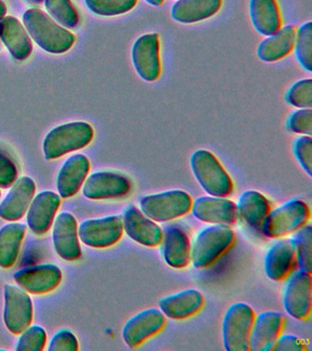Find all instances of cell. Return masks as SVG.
I'll return each instance as SVG.
<instances>
[{
	"label": "cell",
	"instance_id": "2",
	"mask_svg": "<svg viewBox=\"0 0 312 351\" xmlns=\"http://www.w3.org/2000/svg\"><path fill=\"white\" fill-rule=\"evenodd\" d=\"M235 241L231 226L209 224L202 228L191 241V265L200 270L211 267L232 248Z\"/></svg>",
	"mask_w": 312,
	"mask_h": 351
},
{
	"label": "cell",
	"instance_id": "24",
	"mask_svg": "<svg viewBox=\"0 0 312 351\" xmlns=\"http://www.w3.org/2000/svg\"><path fill=\"white\" fill-rule=\"evenodd\" d=\"M90 161L83 154L69 156L62 164L56 178V188L61 197L69 199L77 194L88 176Z\"/></svg>",
	"mask_w": 312,
	"mask_h": 351
},
{
	"label": "cell",
	"instance_id": "6",
	"mask_svg": "<svg viewBox=\"0 0 312 351\" xmlns=\"http://www.w3.org/2000/svg\"><path fill=\"white\" fill-rule=\"evenodd\" d=\"M94 138V129L86 122H72L57 126L43 140V149L47 160L87 147Z\"/></svg>",
	"mask_w": 312,
	"mask_h": 351
},
{
	"label": "cell",
	"instance_id": "37",
	"mask_svg": "<svg viewBox=\"0 0 312 351\" xmlns=\"http://www.w3.org/2000/svg\"><path fill=\"white\" fill-rule=\"evenodd\" d=\"M287 131L291 133L309 136L312 134V110L305 108L292 112L287 120Z\"/></svg>",
	"mask_w": 312,
	"mask_h": 351
},
{
	"label": "cell",
	"instance_id": "14",
	"mask_svg": "<svg viewBox=\"0 0 312 351\" xmlns=\"http://www.w3.org/2000/svg\"><path fill=\"white\" fill-rule=\"evenodd\" d=\"M121 218L123 230L131 240L149 248L160 246L163 240V228L145 215L139 208L128 205L123 211Z\"/></svg>",
	"mask_w": 312,
	"mask_h": 351
},
{
	"label": "cell",
	"instance_id": "4",
	"mask_svg": "<svg viewBox=\"0 0 312 351\" xmlns=\"http://www.w3.org/2000/svg\"><path fill=\"white\" fill-rule=\"evenodd\" d=\"M311 218L308 203L295 197L273 210L271 208L263 221L260 232L268 239L285 238L308 224Z\"/></svg>",
	"mask_w": 312,
	"mask_h": 351
},
{
	"label": "cell",
	"instance_id": "23",
	"mask_svg": "<svg viewBox=\"0 0 312 351\" xmlns=\"http://www.w3.org/2000/svg\"><path fill=\"white\" fill-rule=\"evenodd\" d=\"M158 308L166 317L173 320H186L202 311L205 304L204 293L188 288L164 296L158 302Z\"/></svg>",
	"mask_w": 312,
	"mask_h": 351
},
{
	"label": "cell",
	"instance_id": "38",
	"mask_svg": "<svg viewBox=\"0 0 312 351\" xmlns=\"http://www.w3.org/2000/svg\"><path fill=\"white\" fill-rule=\"evenodd\" d=\"M293 154L309 177L312 176V138L309 136L297 137L292 145Z\"/></svg>",
	"mask_w": 312,
	"mask_h": 351
},
{
	"label": "cell",
	"instance_id": "42",
	"mask_svg": "<svg viewBox=\"0 0 312 351\" xmlns=\"http://www.w3.org/2000/svg\"><path fill=\"white\" fill-rule=\"evenodd\" d=\"M7 14V5L5 4L3 0H0V21L6 16Z\"/></svg>",
	"mask_w": 312,
	"mask_h": 351
},
{
	"label": "cell",
	"instance_id": "40",
	"mask_svg": "<svg viewBox=\"0 0 312 351\" xmlns=\"http://www.w3.org/2000/svg\"><path fill=\"white\" fill-rule=\"evenodd\" d=\"M18 180V169L14 160L0 150V188H10Z\"/></svg>",
	"mask_w": 312,
	"mask_h": 351
},
{
	"label": "cell",
	"instance_id": "27",
	"mask_svg": "<svg viewBox=\"0 0 312 351\" xmlns=\"http://www.w3.org/2000/svg\"><path fill=\"white\" fill-rule=\"evenodd\" d=\"M297 29L294 25H287L267 36L257 47L259 59L265 62H274L287 57L294 49Z\"/></svg>",
	"mask_w": 312,
	"mask_h": 351
},
{
	"label": "cell",
	"instance_id": "22",
	"mask_svg": "<svg viewBox=\"0 0 312 351\" xmlns=\"http://www.w3.org/2000/svg\"><path fill=\"white\" fill-rule=\"evenodd\" d=\"M6 197L0 202V218L7 221H17L26 215L36 192V184L27 176L18 178Z\"/></svg>",
	"mask_w": 312,
	"mask_h": 351
},
{
	"label": "cell",
	"instance_id": "28",
	"mask_svg": "<svg viewBox=\"0 0 312 351\" xmlns=\"http://www.w3.org/2000/svg\"><path fill=\"white\" fill-rule=\"evenodd\" d=\"M223 0H177L171 18L180 24H193L212 18L220 11Z\"/></svg>",
	"mask_w": 312,
	"mask_h": 351
},
{
	"label": "cell",
	"instance_id": "8",
	"mask_svg": "<svg viewBox=\"0 0 312 351\" xmlns=\"http://www.w3.org/2000/svg\"><path fill=\"white\" fill-rule=\"evenodd\" d=\"M285 312L296 320L306 322L311 317L312 276L298 269L286 280L282 290Z\"/></svg>",
	"mask_w": 312,
	"mask_h": 351
},
{
	"label": "cell",
	"instance_id": "44",
	"mask_svg": "<svg viewBox=\"0 0 312 351\" xmlns=\"http://www.w3.org/2000/svg\"><path fill=\"white\" fill-rule=\"evenodd\" d=\"M29 3H31V4L34 5H40L42 4L45 0H27Z\"/></svg>",
	"mask_w": 312,
	"mask_h": 351
},
{
	"label": "cell",
	"instance_id": "13",
	"mask_svg": "<svg viewBox=\"0 0 312 351\" xmlns=\"http://www.w3.org/2000/svg\"><path fill=\"white\" fill-rule=\"evenodd\" d=\"M131 59L136 73L143 81H157L161 74L160 35L149 33L136 38L131 51Z\"/></svg>",
	"mask_w": 312,
	"mask_h": 351
},
{
	"label": "cell",
	"instance_id": "29",
	"mask_svg": "<svg viewBox=\"0 0 312 351\" xmlns=\"http://www.w3.org/2000/svg\"><path fill=\"white\" fill-rule=\"evenodd\" d=\"M249 14L252 24L263 36H270L282 27L280 8L276 0H250Z\"/></svg>",
	"mask_w": 312,
	"mask_h": 351
},
{
	"label": "cell",
	"instance_id": "10",
	"mask_svg": "<svg viewBox=\"0 0 312 351\" xmlns=\"http://www.w3.org/2000/svg\"><path fill=\"white\" fill-rule=\"evenodd\" d=\"M167 317L160 308H147L136 313L125 323L122 339L128 348L135 350L163 331Z\"/></svg>",
	"mask_w": 312,
	"mask_h": 351
},
{
	"label": "cell",
	"instance_id": "26",
	"mask_svg": "<svg viewBox=\"0 0 312 351\" xmlns=\"http://www.w3.org/2000/svg\"><path fill=\"white\" fill-rule=\"evenodd\" d=\"M235 205L238 219L251 229L260 232L263 221L271 210L270 200L261 192L249 189L241 193Z\"/></svg>",
	"mask_w": 312,
	"mask_h": 351
},
{
	"label": "cell",
	"instance_id": "36",
	"mask_svg": "<svg viewBox=\"0 0 312 351\" xmlns=\"http://www.w3.org/2000/svg\"><path fill=\"white\" fill-rule=\"evenodd\" d=\"M285 99L289 106L296 108H311L312 79H303L296 82L287 90Z\"/></svg>",
	"mask_w": 312,
	"mask_h": 351
},
{
	"label": "cell",
	"instance_id": "30",
	"mask_svg": "<svg viewBox=\"0 0 312 351\" xmlns=\"http://www.w3.org/2000/svg\"><path fill=\"white\" fill-rule=\"evenodd\" d=\"M27 227L20 222L10 221L0 228V267L12 268L20 254Z\"/></svg>",
	"mask_w": 312,
	"mask_h": 351
},
{
	"label": "cell",
	"instance_id": "9",
	"mask_svg": "<svg viewBox=\"0 0 312 351\" xmlns=\"http://www.w3.org/2000/svg\"><path fill=\"white\" fill-rule=\"evenodd\" d=\"M80 241L86 246L106 249L119 243L124 234L120 215L86 219L78 225Z\"/></svg>",
	"mask_w": 312,
	"mask_h": 351
},
{
	"label": "cell",
	"instance_id": "18",
	"mask_svg": "<svg viewBox=\"0 0 312 351\" xmlns=\"http://www.w3.org/2000/svg\"><path fill=\"white\" fill-rule=\"evenodd\" d=\"M297 255L291 238L278 239L265 252L264 271L271 281H285L297 270Z\"/></svg>",
	"mask_w": 312,
	"mask_h": 351
},
{
	"label": "cell",
	"instance_id": "35",
	"mask_svg": "<svg viewBox=\"0 0 312 351\" xmlns=\"http://www.w3.org/2000/svg\"><path fill=\"white\" fill-rule=\"evenodd\" d=\"M47 342V333L43 326H29L20 334L16 343L17 351H42Z\"/></svg>",
	"mask_w": 312,
	"mask_h": 351
},
{
	"label": "cell",
	"instance_id": "43",
	"mask_svg": "<svg viewBox=\"0 0 312 351\" xmlns=\"http://www.w3.org/2000/svg\"><path fill=\"white\" fill-rule=\"evenodd\" d=\"M145 1L149 3V5H154V7H160L165 2V0H145Z\"/></svg>",
	"mask_w": 312,
	"mask_h": 351
},
{
	"label": "cell",
	"instance_id": "16",
	"mask_svg": "<svg viewBox=\"0 0 312 351\" xmlns=\"http://www.w3.org/2000/svg\"><path fill=\"white\" fill-rule=\"evenodd\" d=\"M53 243L56 254L62 260L73 262L80 259L82 249L76 218L69 211H62L53 223Z\"/></svg>",
	"mask_w": 312,
	"mask_h": 351
},
{
	"label": "cell",
	"instance_id": "41",
	"mask_svg": "<svg viewBox=\"0 0 312 351\" xmlns=\"http://www.w3.org/2000/svg\"><path fill=\"white\" fill-rule=\"evenodd\" d=\"M273 350L275 351H306L308 348L300 337L293 334H283L276 340Z\"/></svg>",
	"mask_w": 312,
	"mask_h": 351
},
{
	"label": "cell",
	"instance_id": "12",
	"mask_svg": "<svg viewBox=\"0 0 312 351\" xmlns=\"http://www.w3.org/2000/svg\"><path fill=\"white\" fill-rule=\"evenodd\" d=\"M82 191L84 197L93 200L123 199L132 191V181L120 172H94L84 180Z\"/></svg>",
	"mask_w": 312,
	"mask_h": 351
},
{
	"label": "cell",
	"instance_id": "39",
	"mask_svg": "<svg viewBox=\"0 0 312 351\" xmlns=\"http://www.w3.org/2000/svg\"><path fill=\"white\" fill-rule=\"evenodd\" d=\"M77 337L70 329L62 328L53 335L49 343V351H77Z\"/></svg>",
	"mask_w": 312,
	"mask_h": 351
},
{
	"label": "cell",
	"instance_id": "32",
	"mask_svg": "<svg viewBox=\"0 0 312 351\" xmlns=\"http://www.w3.org/2000/svg\"><path fill=\"white\" fill-rule=\"evenodd\" d=\"M46 10L62 27L73 29L79 23V15L71 0H45Z\"/></svg>",
	"mask_w": 312,
	"mask_h": 351
},
{
	"label": "cell",
	"instance_id": "25",
	"mask_svg": "<svg viewBox=\"0 0 312 351\" xmlns=\"http://www.w3.org/2000/svg\"><path fill=\"white\" fill-rule=\"evenodd\" d=\"M0 38L15 60H25L32 53V43L29 33L18 19L5 16L0 21Z\"/></svg>",
	"mask_w": 312,
	"mask_h": 351
},
{
	"label": "cell",
	"instance_id": "21",
	"mask_svg": "<svg viewBox=\"0 0 312 351\" xmlns=\"http://www.w3.org/2000/svg\"><path fill=\"white\" fill-rule=\"evenodd\" d=\"M61 203V196L53 191H45L35 195L26 213L27 224L32 232L37 235L48 232Z\"/></svg>",
	"mask_w": 312,
	"mask_h": 351
},
{
	"label": "cell",
	"instance_id": "33",
	"mask_svg": "<svg viewBox=\"0 0 312 351\" xmlns=\"http://www.w3.org/2000/svg\"><path fill=\"white\" fill-rule=\"evenodd\" d=\"M295 56L304 70L312 71V24L301 25L297 29L294 45Z\"/></svg>",
	"mask_w": 312,
	"mask_h": 351
},
{
	"label": "cell",
	"instance_id": "45",
	"mask_svg": "<svg viewBox=\"0 0 312 351\" xmlns=\"http://www.w3.org/2000/svg\"><path fill=\"white\" fill-rule=\"evenodd\" d=\"M0 197H1V191H0Z\"/></svg>",
	"mask_w": 312,
	"mask_h": 351
},
{
	"label": "cell",
	"instance_id": "34",
	"mask_svg": "<svg viewBox=\"0 0 312 351\" xmlns=\"http://www.w3.org/2000/svg\"><path fill=\"white\" fill-rule=\"evenodd\" d=\"M139 0H84L86 7L95 15L116 16L130 12Z\"/></svg>",
	"mask_w": 312,
	"mask_h": 351
},
{
	"label": "cell",
	"instance_id": "17",
	"mask_svg": "<svg viewBox=\"0 0 312 351\" xmlns=\"http://www.w3.org/2000/svg\"><path fill=\"white\" fill-rule=\"evenodd\" d=\"M191 213L194 218L208 224L232 226L237 221V205L226 197L204 195L193 200Z\"/></svg>",
	"mask_w": 312,
	"mask_h": 351
},
{
	"label": "cell",
	"instance_id": "15",
	"mask_svg": "<svg viewBox=\"0 0 312 351\" xmlns=\"http://www.w3.org/2000/svg\"><path fill=\"white\" fill-rule=\"evenodd\" d=\"M16 284L32 295H45L58 287L62 280V269L53 263L27 266L14 274Z\"/></svg>",
	"mask_w": 312,
	"mask_h": 351
},
{
	"label": "cell",
	"instance_id": "1",
	"mask_svg": "<svg viewBox=\"0 0 312 351\" xmlns=\"http://www.w3.org/2000/svg\"><path fill=\"white\" fill-rule=\"evenodd\" d=\"M27 32L43 49L53 54L69 51L75 43V35L54 21L40 8H29L23 14Z\"/></svg>",
	"mask_w": 312,
	"mask_h": 351
},
{
	"label": "cell",
	"instance_id": "11",
	"mask_svg": "<svg viewBox=\"0 0 312 351\" xmlns=\"http://www.w3.org/2000/svg\"><path fill=\"white\" fill-rule=\"evenodd\" d=\"M3 320L8 330L14 335L32 325L34 304L29 293L19 285H5Z\"/></svg>",
	"mask_w": 312,
	"mask_h": 351
},
{
	"label": "cell",
	"instance_id": "5",
	"mask_svg": "<svg viewBox=\"0 0 312 351\" xmlns=\"http://www.w3.org/2000/svg\"><path fill=\"white\" fill-rule=\"evenodd\" d=\"M193 197L182 189L147 194L139 199V210L158 223H166L191 213Z\"/></svg>",
	"mask_w": 312,
	"mask_h": 351
},
{
	"label": "cell",
	"instance_id": "3",
	"mask_svg": "<svg viewBox=\"0 0 312 351\" xmlns=\"http://www.w3.org/2000/svg\"><path fill=\"white\" fill-rule=\"evenodd\" d=\"M191 172L200 186L208 195L229 197L234 192V181L211 151L198 149L190 158Z\"/></svg>",
	"mask_w": 312,
	"mask_h": 351
},
{
	"label": "cell",
	"instance_id": "31",
	"mask_svg": "<svg viewBox=\"0 0 312 351\" xmlns=\"http://www.w3.org/2000/svg\"><path fill=\"white\" fill-rule=\"evenodd\" d=\"M291 238L294 244L298 268L300 270L312 273V227L307 224L293 233Z\"/></svg>",
	"mask_w": 312,
	"mask_h": 351
},
{
	"label": "cell",
	"instance_id": "7",
	"mask_svg": "<svg viewBox=\"0 0 312 351\" xmlns=\"http://www.w3.org/2000/svg\"><path fill=\"white\" fill-rule=\"evenodd\" d=\"M256 317L253 307L245 302L232 304L221 321V339L227 351H249V339Z\"/></svg>",
	"mask_w": 312,
	"mask_h": 351
},
{
	"label": "cell",
	"instance_id": "19",
	"mask_svg": "<svg viewBox=\"0 0 312 351\" xmlns=\"http://www.w3.org/2000/svg\"><path fill=\"white\" fill-rule=\"evenodd\" d=\"M160 244L161 256L167 265L184 269L191 263V241L187 232L178 224H169L163 229Z\"/></svg>",
	"mask_w": 312,
	"mask_h": 351
},
{
	"label": "cell",
	"instance_id": "20",
	"mask_svg": "<svg viewBox=\"0 0 312 351\" xmlns=\"http://www.w3.org/2000/svg\"><path fill=\"white\" fill-rule=\"evenodd\" d=\"M286 317L281 312L265 311L256 315L252 326L249 350L272 351L276 340L283 333Z\"/></svg>",
	"mask_w": 312,
	"mask_h": 351
}]
</instances>
